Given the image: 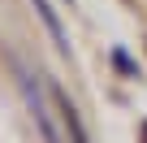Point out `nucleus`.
Segmentation results:
<instances>
[{
	"mask_svg": "<svg viewBox=\"0 0 147 143\" xmlns=\"http://www.w3.org/2000/svg\"><path fill=\"white\" fill-rule=\"evenodd\" d=\"M18 83H22V96H26V108L35 113V121H39V130H43V139L48 143H61L56 139V121H52V113H48V100H43V91H39V83L26 74V69L18 65Z\"/></svg>",
	"mask_w": 147,
	"mask_h": 143,
	"instance_id": "1",
	"label": "nucleus"
},
{
	"mask_svg": "<svg viewBox=\"0 0 147 143\" xmlns=\"http://www.w3.org/2000/svg\"><path fill=\"white\" fill-rule=\"evenodd\" d=\"M113 65L121 69V74H130V78L138 74V65H134V61H130V52H121V48H113Z\"/></svg>",
	"mask_w": 147,
	"mask_h": 143,
	"instance_id": "4",
	"label": "nucleus"
},
{
	"mask_svg": "<svg viewBox=\"0 0 147 143\" xmlns=\"http://www.w3.org/2000/svg\"><path fill=\"white\" fill-rule=\"evenodd\" d=\"M30 5H35V13L43 18V26H48L52 43H56L65 56H74V48H69V35H65V26H61V18H56V9H52V0H30Z\"/></svg>",
	"mask_w": 147,
	"mask_h": 143,
	"instance_id": "2",
	"label": "nucleus"
},
{
	"mask_svg": "<svg viewBox=\"0 0 147 143\" xmlns=\"http://www.w3.org/2000/svg\"><path fill=\"white\" fill-rule=\"evenodd\" d=\"M52 100L61 104V113H65V126H69V134H74V143H87V134H82V126H78V108H74V100H65V91L52 83Z\"/></svg>",
	"mask_w": 147,
	"mask_h": 143,
	"instance_id": "3",
	"label": "nucleus"
}]
</instances>
